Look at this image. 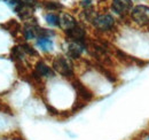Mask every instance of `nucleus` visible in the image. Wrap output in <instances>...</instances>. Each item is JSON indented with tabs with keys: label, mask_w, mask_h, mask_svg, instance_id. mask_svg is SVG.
<instances>
[{
	"label": "nucleus",
	"mask_w": 149,
	"mask_h": 140,
	"mask_svg": "<svg viewBox=\"0 0 149 140\" xmlns=\"http://www.w3.org/2000/svg\"><path fill=\"white\" fill-rule=\"evenodd\" d=\"M132 20L139 25H147L149 24V7L139 5L135 6L131 12Z\"/></svg>",
	"instance_id": "nucleus-1"
},
{
	"label": "nucleus",
	"mask_w": 149,
	"mask_h": 140,
	"mask_svg": "<svg viewBox=\"0 0 149 140\" xmlns=\"http://www.w3.org/2000/svg\"><path fill=\"white\" fill-rule=\"evenodd\" d=\"M53 67L54 69L63 75L64 77H70L72 76V68L71 64L68 62V60L63 56H57L55 60L53 61Z\"/></svg>",
	"instance_id": "nucleus-2"
},
{
	"label": "nucleus",
	"mask_w": 149,
	"mask_h": 140,
	"mask_svg": "<svg viewBox=\"0 0 149 140\" xmlns=\"http://www.w3.org/2000/svg\"><path fill=\"white\" fill-rule=\"evenodd\" d=\"M93 24L95 28H97L101 31H108V30L112 29V27L115 24V20L111 15H108V14L100 15L93 20Z\"/></svg>",
	"instance_id": "nucleus-3"
},
{
	"label": "nucleus",
	"mask_w": 149,
	"mask_h": 140,
	"mask_svg": "<svg viewBox=\"0 0 149 140\" xmlns=\"http://www.w3.org/2000/svg\"><path fill=\"white\" fill-rule=\"evenodd\" d=\"M112 10L118 15H125L132 9L131 0H112Z\"/></svg>",
	"instance_id": "nucleus-4"
},
{
	"label": "nucleus",
	"mask_w": 149,
	"mask_h": 140,
	"mask_svg": "<svg viewBox=\"0 0 149 140\" xmlns=\"http://www.w3.org/2000/svg\"><path fill=\"white\" fill-rule=\"evenodd\" d=\"M65 34L68 37H70L71 39H74V41H80L83 43L84 38H85V30L80 27V25H76L74 28L70 29V30H67Z\"/></svg>",
	"instance_id": "nucleus-5"
},
{
	"label": "nucleus",
	"mask_w": 149,
	"mask_h": 140,
	"mask_svg": "<svg viewBox=\"0 0 149 140\" xmlns=\"http://www.w3.org/2000/svg\"><path fill=\"white\" fill-rule=\"evenodd\" d=\"M35 77H41V76H45V77H52L53 76V71L51 70V68L45 64L42 61H39L37 64H36V71H35Z\"/></svg>",
	"instance_id": "nucleus-6"
},
{
	"label": "nucleus",
	"mask_w": 149,
	"mask_h": 140,
	"mask_svg": "<svg viewBox=\"0 0 149 140\" xmlns=\"http://www.w3.org/2000/svg\"><path fill=\"white\" fill-rule=\"evenodd\" d=\"M60 25L64 29V31H67L74 28L77 25V22L74 16H71L70 14H62L60 18Z\"/></svg>",
	"instance_id": "nucleus-7"
},
{
	"label": "nucleus",
	"mask_w": 149,
	"mask_h": 140,
	"mask_svg": "<svg viewBox=\"0 0 149 140\" xmlns=\"http://www.w3.org/2000/svg\"><path fill=\"white\" fill-rule=\"evenodd\" d=\"M83 51H84V45L80 41H71L68 46V54L74 59L79 57Z\"/></svg>",
	"instance_id": "nucleus-8"
},
{
	"label": "nucleus",
	"mask_w": 149,
	"mask_h": 140,
	"mask_svg": "<svg viewBox=\"0 0 149 140\" xmlns=\"http://www.w3.org/2000/svg\"><path fill=\"white\" fill-rule=\"evenodd\" d=\"M74 88H76V91L78 92V94L84 99V100H86V101H88V100H91L92 99V93L87 90V88H85L80 82H74Z\"/></svg>",
	"instance_id": "nucleus-9"
},
{
	"label": "nucleus",
	"mask_w": 149,
	"mask_h": 140,
	"mask_svg": "<svg viewBox=\"0 0 149 140\" xmlns=\"http://www.w3.org/2000/svg\"><path fill=\"white\" fill-rule=\"evenodd\" d=\"M37 44L42 51H51L53 47V41L48 37H39Z\"/></svg>",
	"instance_id": "nucleus-10"
},
{
	"label": "nucleus",
	"mask_w": 149,
	"mask_h": 140,
	"mask_svg": "<svg viewBox=\"0 0 149 140\" xmlns=\"http://www.w3.org/2000/svg\"><path fill=\"white\" fill-rule=\"evenodd\" d=\"M24 36H25L26 39H33L37 36L36 27H33V25H25V28H24Z\"/></svg>",
	"instance_id": "nucleus-11"
},
{
	"label": "nucleus",
	"mask_w": 149,
	"mask_h": 140,
	"mask_svg": "<svg viewBox=\"0 0 149 140\" xmlns=\"http://www.w3.org/2000/svg\"><path fill=\"white\" fill-rule=\"evenodd\" d=\"M46 21L51 25H60V18L53 13H49L46 15Z\"/></svg>",
	"instance_id": "nucleus-12"
},
{
	"label": "nucleus",
	"mask_w": 149,
	"mask_h": 140,
	"mask_svg": "<svg viewBox=\"0 0 149 140\" xmlns=\"http://www.w3.org/2000/svg\"><path fill=\"white\" fill-rule=\"evenodd\" d=\"M45 6H46V8H48V9H58V8H62V6H61L60 4L54 2V1H52V2H46Z\"/></svg>",
	"instance_id": "nucleus-13"
},
{
	"label": "nucleus",
	"mask_w": 149,
	"mask_h": 140,
	"mask_svg": "<svg viewBox=\"0 0 149 140\" xmlns=\"http://www.w3.org/2000/svg\"><path fill=\"white\" fill-rule=\"evenodd\" d=\"M22 48H23V51L26 53H29V54H31V55H36L37 53H36V51L31 47V46H29V45H26V44H23L22 46H21Z\"/></svg>",
	"instance_id": "nucleus-14"
},
{
	"label": "nucleus",
	"mask_w": 149,
	"mask_h": 140,
	"mask_svg": "<svg viewBox=\"0 0 149 140\" xmlns=\"http://www.w3.org/2000/svg\"><path fill=\"white\" fill-rule=\"evenodd\" d=\"M21 1L23 5H28V6H33L37 2V0H21Z\"/></svg>",
	"instance_id": "nucleus-15"
},
{
	"label": "nucleus",
	"mask_w": 149,
	"mask_h": 140,
	"mask_svg": "<svg viewBox=\"0 0 149 140\" xmlns=\"http://www.w3.org/2000/svg\"><path fill=\"white\" fill-rule=\"evenodd\" d=\"M81 6L88 8L91 6V0H81Z\"/></svg>",
	"instance_id": "nucleus-16"
}]
</instances>
